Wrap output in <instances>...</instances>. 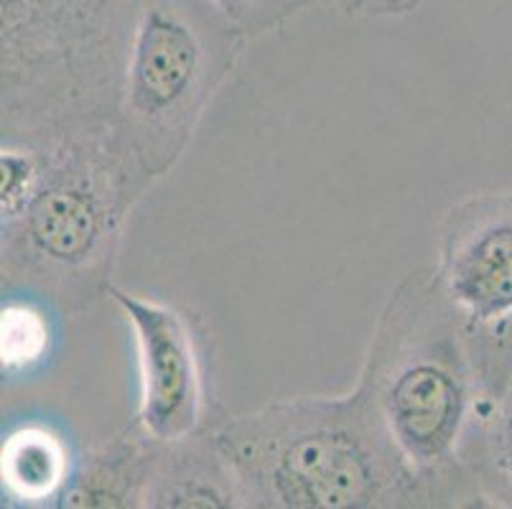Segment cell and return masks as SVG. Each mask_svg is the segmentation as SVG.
Masks as SVG:
<instances>
[{"mask_svg":"<svg viewBox=\"0 0 512 509\" xmlns=\"http://www.w3.org/2000/svg\"><path fill=\"white\" fill-rule=\"evenodd\" d=\"M242 509L227 461L212 426L179 441H156L143 509Z\"/></svg>","mask_w":512,"mask_h":509,"instance_id":"9c48e42d","label":"cell"},{"mask_svg":"<svg viewBox=\"0 0 512 509\" xmlns=\"http://www.w3.org/2000/svg\"><path fill=\"white\" fill-rule=\"evenodd\" d=\"M327 3H329V0H327Z\"/></svg>","mask_w":512,"mask_h":509,"instance_id":"5bb4252c","label":"cell"},{"mask_svg":"<svg viewBox=\"0 0 512 509\" xmlns=\"http://www.w3.org/2000/svg\"><path fill=\"white\" fill-rule=\"evenodd\" d=\"M352 18H390L416 11L423 0H329Z\"/></svg>","mask_w":512,"mask_h":509,"instance_id":"4fadbf2b","label":"cell"},{"mask_svg":"<svg viewBox=\"0 0 512 509\" xmlns=\"http://www.w3.org/2000/svg\"><path fill=\"white\" fill-rule=\"evenodd\" d=\"M242 509H428L365 395H301L212 423Z\"/></svg>","mask_w":512,"mask_h":509,"instance_id":"3957f363","label":"cell"},{"mask_svg":"<svg viewBox=\"0 0 512 509\" xmlns=\"http://www.w3.org/2000/svg\"><path fill=\"white\" fill-rule=\"evenodd\" d=\"M146 0H0V143L118 125Z\"/></svg>","mask_w":512,"mask_h":509,"instance_id":"277c9868","label":"cell"},{"mask_svg":"<svg viewBox=\"0 0 512 509\" xmlns=\"http://www.w3.org/2000/svg\"><path fill=\"white\" fill-rule=\"evenodd\" d=\"M477 375L464 469L482 507H512V321L477 326Z\"/></svg>","mask_w":512,"mask_h":509,"instance_id":"ba28073f","label":"cell"},{"mask_svg":"<svg viewBox=\"0 0 512 509\" xmlns=\"http://www.w3.org/2000/svg\"><path fill=\"white\" fill-rule=\"evenodd\" d=\"M72 471L69 446L41 423L21 426L3 441L0 476L8 502L21 507H57Z\"/></svg>","mask_w":512,"mask_h":509,"instance_id":"8fae6325","label":"cell"},{"mask_svg":"<svg viewBox=\"0 0 512 509\" xmlns=\"http://www.w3.org/2000/svg\"><path fill=\"white\" fill-rule=\"evenodd\" d=\"M245 44L212 0H146L125 64L118 130L153 181L179 166Z\"/></svg>","mask_w":512,"mask_h":509,"instance_id":"5b68a950","label":"cell"},{"mask_svg":"<svg viewBox=\"0 0 512 509\" xmlns=\"http://www.w3.org/2000/svg\"><path fill=\"white\" fill-rule=\"evenodd\" d=\"M153 184L118 125L0 143L3 293L67 316L110 298L130 214Z\"/></svg>","mask_w":512,"mask_h":509,"instance_id":"6da1fadb","label":"cell"},{"mask_svg":"<svg viewBox=\"0 0 512 509\" xmlns=\"http://www.w3.org/2000/svg\"><path fill=\"white\" fill-rule=\"evenodd\" d=\"M153 451L156 438L148 436L133 418L123 431L92 446L74 464L72 479L57 507L143 509Z\"/></svg>","mask_w":512,"mask_h":509,"instance_id":"30bf717a","label":"cell"},{"mask_svg":"<svg viewBox=\"0 0 512 509\" xmlns=\"http://www.w3.org/2000/svg\"><path fill=\"white\" fill-rule=\"evenodd\" d=\"M138 354L136 423L156 441H179L212 426L222 408L212 390V357L202 321L184 308L138 296L118 283L110 291Z\"/></svg>","mask_w":512,"mask_h":509,"instance_id":"8992f818","label":"cell"},{"mask_svg":"<svg viewBox=\"0 0 512 509\" xmlns=\"http://www.w3.org/2000/svg\"><path fill=\"white\" fill-rule=\"evenodd\" d=\"M434 273L474 326L512 321V189L482 191L446 209Z\"/></svg>","mask_w":512,"mask_h":509,"instance_id":"52a82bcc","label":"cell"},{"mask_svg":"<svg viewBox=\"0 0 512 509\" xmlns=\"http://www.w3.org/2000/svg\"><path fill=\"white\" fill-rule=\"evenodd\" d=\"M217 11L248 41L271 34L278 26L321 0H212Z\"/></svg>","mask_w":512,"mask_h":509,"instance_id":"7c38bea8","label":"cell"},{"mask_svg":"<svg viewBox=\"0 0 512 509\" xmlns=\"http://www.w3.org/2000/svg\"><path fill=\"white\" fill-rule=\"evenodd\" d=\"M355 387L418 476L428 509L482 507L462 459L477 405V326L446 296L434 265L390 291Z\"/></svg>","mask_w":512,"mask_h":509,"instance_id":"7a4b0ae2","label":"cell"}]
</instances>
